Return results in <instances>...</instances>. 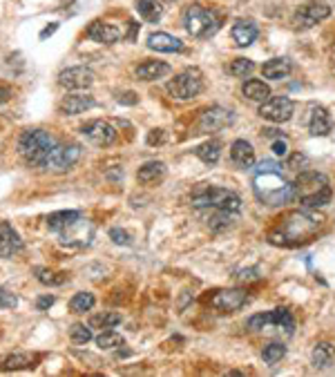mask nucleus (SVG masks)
I'll return each instance as SVG.
<instances>
[{
    "label": "nucleus",
    "mask_w": 335,
    "mask_h": 377,
    "mask_svg": "<svg viewBox=\"0 0 335 377\" xmlns=\"http://www.w3.org/2000/svg\"><path fill=\"white\" fill-rule=\"evenodd\" d=\"M324 226V217L318 212H313L309 208L304 210H295L288 212L286 217L277 223V226L270 230L268 241L273 246H282V248H297L304 246L318 235Z\"/></svg>",
    "instance_id": "nucleus-1"
},
{
    "label": "nucleus",
    "mask_w": 335,
    "mask_h": 377,
    "mask_svg": "<svg viewBox=\"0 0 335 377\" xmlns=\"http://www.w3.org/2000/svg\"><path fill=\"white\" fill-rule=\"evenodd\" d=\"M331 181L322 172H302L293 183V199H297L309 210L324 208L331 201Z\"/></svg>",
    "instance_id": "nucleus-2"
},
{
    "label": "nucleus",
    "mask_w": 335,
    "mask_h": 377,
    "mask_svg": "<svg viewBox=\"0 0 335 377\" xmlns=\"http://www.w3.org/2000/svg\"><path fill=\"white\" fill-rule=\"evenodd\" d=\"M252 190L268 208H279L293 199V183H288L282 172H257L252 179Z\"/></svg>",
    "instance_id": "nucleus-3"
},
{
    "label": "nucleus",
    "mask_w": 335,
    "mask_h": 377,
    "mask_svg": "<svg viewBox=\"0 0 335 377\" xmlns=\"http://www.w3.org/2000/svg\"><path fill=\"white\" fill-rule=\"evenodd\" d=\"M193 208L237 214L241 210V199H239L237 192L226 190V187L206 185V187H199V190L193 194Z\"/></svg>",
    "instance_id": "nucleus-4"
},
{
    "label": "nucleus",
    "mask_w": 335,
    "mask_h": 377,
    "mask_svg": "<svg viewBox=\"0 0 335 377\" xmlns=\"http://www.w3.org/2000/svg\"><path fill=\"white\" fill-rule=\"evenodd\" d=\"M56 146V139L45 130H27L18 139V152L30 165H45L50 152Z\"/></svg>",
    "instance_id": "nucleus-5"
},
{
    "label": "nucleus",
    "mask_w": 335,
    "mask_h": 377,
    "mask_svg": "<svg viewBox=\"0 0 335 377\" xmlns=\"http://www.w3.org/2000/svg\"><path fill=\"white\" fill-rule=\"evenodd\" d=\"M219 14L204 5H190L184 12V27L193 38H208L219 30Z\"/></svg>",
    "instance_id": "nucleus-6"
},
{
    "label": "nucleus",
    "mask_w": 335,
    "mask_h": 377,
    "mask_svg": "<svg viewBox=\"0 0 335 377\" xmlns=\"http://www.w3.org/2000/svg\"><path fill=\"white\" fill-rule=\"evenodd\" d=\"M202 89H204V76L195 67L184 69L168 83V94L177 98V101H190L197 94H202Z\"/></svg>",
    "instance_id": "nucleus-7"
},
{
    "label": "nucleus",
    "mask_w": 335,
    "mask_h": 377,
    "mask_svg": "<svg viewBox=\"0 0 335 377\" xmlns=\"http://www.w3.org/2000/svg\"><path fill=\"white\" fill-rule=\"evenodd\" d=\"M92 239H94V226L83 217V214H80L76 221H72L67 228H63L58 232L61 246H67V248H74V250L87 248L89 244H92Z\"/></svg>",
    "instance_id": "nucleus-8"
},
{
    "label": "nucleus",
    "mask_w": 335,
    "mask_h": 377,
    "mask_svg": "<svg viewBox=\"0 0 335 377\" xmlns=\"http://www.w3.org/2000/svg\"><path fill=\"white\" fill-rule=\"evenodd\" d=\"M248 328L255 330V333L264 328H277V330H284L286 335H291L295 328V319L286 308H275L270 312H261V315H252L248 319Z\"/></svg>",
    "instance_id": "nucleus-9"
},
{
    "label": "nucleus",
    "mask_w": 335,
    "mask_h": 377,
    "mask_svg": "<svg viewBox=\"0 0 335 377\" xmlns=\"http://www.w3.org/2000/svg\"><path fill=\"white\" fill-rule=\"evenodd\" d=\"M78 159H80L78 143H56L43 168L52 170V172H67V170L78 163Z\"/></svg>",
    "instance_id": "nucleus-10"
},
{
    "label": "nucleus",
    "mask_w": 335,
    "mask_h": 377,
    "mask_svg": "<svg viewBox=\"0 0 335 377\" xmlns=\"http://www.w3.org/2000/svg\"><path fill=\"white\" fill-rule=\"evenodd\" d=\"M295 105L288 96H268L264 103L259 105V116L270 123H284L293 116Z\"/></svg>",
    "instance_id": "nucleus-11"
},
{
    "label": "nucleus",
    "mask_w": 335,
    "mask_h": 377,
    "mask_svg": "<svg viewBox=\"0 0 335 377\" xmlns=\"http://www.w3.org/2000/svg\"><path fill=\"white\" fill-rule=\"evenodd\" d=\"M80 134L92 143V146L96 148H107V146H112V143L116 141V130H114V125L112 123H107V121H101V119H94V121H87L83 128H80Z\"/></svg>",
    "instance_id": "nucleus-12"
},
{
    "label": "nucleus",
    "mask_w": 335,
    "mask_h": 377,
    "mask_svg": "<svg viewBox=\"0 0 335 377\" xmlns=\"http://www.w3.org/2000/svg\"><path fill=\"white\" fill-rule=\"evenodd\" d=\"M248 301V293L241 288H230V290H219L210 297V306L221 312V315H230V312H237L246 306Z\"/></svg>",
    "instance_id": "nucleus-13"
},
{
    "label": "nucleus",
    "mask_w": 335,
    "mask_h": 377,
    "mask_svg": "<svg viewBox=\"0 0 335 377\" xmlns=\"http://www.w3.org/2000/svg\"><path fill=\"white\" fill-rule=\"evenodd\" d=\"M235 121V114L233 110H226L221 105H213L208 107V110L199 116V130L202 132H219L224 128H228V125Z\"/></svg>",
    "instance_id": "nucleus-14"
},
{
    "label": "nucleus",
    "mask_w": 335,
    "mask_h": 377,
    "mask_svg": "<svg viewBox=\"0 0 335 377\" xmlns=\"http://www.w3.org/2000/svg\"><path fill=\"white\" fill-rule=\"evenodd\" d=\"M329 16H331V7L327 3H306L295 12V23L297 27L309 30V27H315L318 23L327 21Z\"/></svg>",
    "instance_id": "nucleus-15"
},
{
    "label": "nucleus",
    "mask_w": 335,
    "mask_h": 377,
    "mask_svg": "<svg viewBox=\"0 0 335 377\" xmlns=\"http://www.w3.org/2000/svg\"><path fill=\"white\" fill-rule=\"evenodd\" d=\"M94 83V71L89 67H67L58 74V85L65 89H85Z\"/></svg>",
    "instance_id": "nucleus-16"
},
{
    "label": "nucleus",
    "mask_w": 335,
    "mask_h": 377,
    "mask_svg": "<svg viewBox=\"0 0 335 377\" xmlns=\"http://www.w3.org/2000/svg\"><path fill=\"white\" fill-rule=\"evenodd\" d=\"M23 239L14 230V226L9 221H0V257L3 259H14L16 255L23 253Z\"/></svg>",
    "instance_id": "nucleus-17"
},
{
    "label": "nucleus",
    "mask_w": 335,
    "mask_h": 377,
    "mask_svg": "<svg viewBox=\"0 0 335 377\" xmlns=\"http://www.w3.org/2000/svg\"><path fill=\"white\" fill-rule=\"evenodd\" d=\"M306 128H309L313 137H327L333 130V121L322 105H313L309 107V116H306Z\"/></svg>",
    "instance_id": "nucleus-18"
},
{
    "label": "nucleus",
    "mask_w": 335,
    "mask_h": 377,
    "mask_svg": "<svg viewBox=\"0 0 335 377\" xmlns=\"http://www.w3.org/2000/svg\"><path fill=\"white\" fill-rule=\"evenodd\" d=\"M94 105H96V101L92 94H67V96H63V101L58 103V112L65 116H76V114L92 110Z\"/></svg>",
    "instance_id": "nucleus-19"
},
{
    "label": "nucleus",
    "mask_w": 335,
    "mask_h": 377,
    "mask_svg": "<svg viewBox=\"0 0 335 377\" xmlns=\"http://www.w3.org/2000/svg\"><path fill=\"white\" fill-rule=\"evenodd\" d=\"M87 38L101 45H114L119 38H123V34L119 27H114L110 23L103 21H94L92 25L87 27Z\"/></svg>",
    "instance_id": "nucleus-20"
},
{
    "label": "nucleus",
    "mask_w": 335,
    "mask_h": 377,
    "mask_svg": "<svg viewBox=\"0 0 335 377\" xmlns=\"http://www.w3.org/2000/svg\"><path fill=\"white\" fill-rule=\"evenodd\" d=\"M233 41L237 47H248V45L255 43V38L259 36L257 25L252 21H237L233 25Z\"/></svg>",
    "instance_id": "nucleus-21"
},
{
    "label": "nucleus",
    "mask_w": 335,
    "mask_h": 377,
    "mask_svg": "<svg viewBox=\"0 0 335 377\" xmlns=\"http://www.w3.org/2000/svg\"><path fill=\"white\" fill-rule=\"evenodd\" d=\"M148 47L155 49V52H164V54H175L184 49V43L175 36H170L166 32H155L148 36Z\"/></svg>",
    "instance_id": "nucleus-22"
},
{
    "label": "nucleus",
    "mask_w": 335,
    "mask_h": 377,
    "mask_svg": "<svg viewBox=\"0 0 335 377\" xmlns=\"http://www.w3.org/2000/svg\"><path fill=\"white\" fill-rule=\"evenodd\" d=\"M230 159L237 163L239 168H252L255 165V150L248 141H235L230 146Z\"/></svg>",
    "instance_id": "nucleus-23"
},
{
    "label": "nucleus",
    "mask_w": 335,
    "mask_h": 377,
    "mask_svg": "<svg viewBox=\"0 0 335 377\" xmlns=\"http://www.w3.org/2000/svg\"><path fill=\"white\" fill-rule=\"evenodd\" d=\"M291 69H293V62L288 58H270L261 65V74L270 80H282L291 74Z\"/></svg>",
    "instance_id": "nucleus-24"
},
{
    "label": "nucleus",
    "mask_w": 335,
    "mask_h": 377,
    "mask_svg": "<svg viewBox=\"0 0 335 377\" xmlns=\"http://www.w3.org/2000/svg\"><path fill=\"white\" fill-rule=\"evenodd\" d=\"M166 74H170V65L164 60H143L137 67V76L141 80H157L164 78Z\"/></svg>",
    "instance_id": "nucleus-25"
},
{
    "label": "nucleus",
    "mask_w": 335,
    "mask_h": 377,
    "mask_svg": "<svg viewBox=\"0 0 335 377\" xmlns=\"http://www.w3.org/2000/svg\"><path fill=\"white\" fill-rule=\"evenodd\" d=\"M164 176H166V165L161 163V161H148V163H143L139 168V172H137V179L146 185L157 183Z\"/></svg>",
    "instance_id": "nucleus-26"
},
{
    "label": "nucleus",
    "mask_w": 335,
    "mask_h": 377,
    "mask_svg": "<svg viewBox=\"0 0 335 377\" xmlns=\"http://www.w3.org/2000/svg\"><path fill=\"white\" fill-rule=\"evenodd\" d=\"M241 92L246 98H250V101H257V103H264L266 98L270 96V87L264 83V80H257V78H250L244 83Z\"/></svg>",
    "instance_id": "nucleus-27"
},
{
    "label": "nucleus",
    "mask_w": 335,
    "mask_h": 377,
    "mask_svg": "<svg viewBox=\"0 0 335 377\" xmlns=\"http://www.w3.org/2000/svg\"><path fill=\"white\" fill-rule=\"evenodd\" d=\"M78 217H80L78 210H58V212H52L50 217H47V228L58 235L63 228H67L69 223L76 221Z\"/></svg>",
    "instance_id": "nucleus-28"
},
{
    "label": "nucleus",
    "mask_w": 335,
    "mask_h": 377,
    "mask_svg": "<svg viewBox=\"0 0 335 377\" xmlns=\"http://www.w3.org/2000/svg\"><path fill=\"white\" fill-rule=\"evenodd\" d=\"M335 360V348L329 342H322V344H315L313 353H311V362L315 369H327L331 366Z\"/></svg>",
    "instance_id": "nucleus-29"
},
{
    "label": "nucleus",
    "mask_w": 335,
    "mask_h": 377,
    "mask_svg": "<svg viewBox=\"0 0 335 377\" xmlns=\"http://www.w3.org/2000/svg\"><path fill=\"white\" fill-rule=\"evenodd\" d=\"M137 12L143 21L159 23L161 16H164V7H161L159 0H137Z\"/></svg>",
    "instance_id": "nucleus-30"
},
{
    "label": "nucleus",
    "mask_w": 335,
    "mask_h": 377,
    "mask_svg": "<svg viewBox=\"0 0 335 377\" xmlns=\"http://www.w3.org/2000/svg\"><path fill=\"white\" fill-rule=\"evenodd\" d=\"M39 360L36 355L32 353H16V355H9L3 360V371H21V369H32L36 366L34 362Z\"/></svg>",
    "instance_id": "nucleus-31"
},
{
    "label": "nucleus",
    "mask_w": 335,
    "mask_h": 377,
    "mask_svg": "<svg viewBox=\"0 0 335 377\" xmlns=\"http://www.w3.org/2000/svg\"><path fill=\"white\" fill-rule=\"evenodd\" d=\"M195 155L202 159L204 163L215 165L217 161H219V157H221V146L217 141H208V143H202V146L195 150Z\"/></svg>",
    "instance_id": "nucleus-32"
},
{
    "label": "nucleus",
    "mask_w": 335,
    "mask_h": 377,
    "mask_svg": "<svg viewBox=\"0 0 335 377\" xmlns=\"http://www.w3.org/2000/svg\"><path fill=\"white\" fill-rule=\"evenodd\" d=\"M34 277L43 286H61V284L67 282L65 273H54V271H50V268H45V266H36L34 268Z\"/></svg>",
    "instance_id": "nucleus-33"
},
{
    "label": "nucleus",
    "mask_w": 335,
    "mask_h": 377,
    "mask_svg": "<svg viewBox=\"0 0 335 377\" xmlns=\"http://www.w3.org/2000/svg\"><path fill=\"white\" fill-rule=\"evenodd\" d=\"M94 295L92 293H76L74 297L69 299V310L72 312H87L94 308Z\"/></svg>",
    "instance_id": "nucleus-34"
},
{
    "label": "nucleus",
    "mask_w": 335,
    "mask_h": 377,
    "mask_svg": "<svg viewBox=\"0 0 335 377\" xmlns=\"http://www.w3.org/2000/svg\"><path fill=\"white\" fill-rule=\"evenodd\" d=\"M252 69H255V62H252L250 58H235L228 65V74L235 78H246Z\"/></svg>",
    "instance_id": "nucleus-35"
},
{
    "label": "nucleus",
    "mask_w": 335,
    "mask_h": 377,
    "mask_svg": "<svg viewBox=\"0 0 335 377\" xmlns=\"http://www.w3.org/2000/svg\"><path fill=\"white\" fill-rule=\"evenodd\" d=\"M121 324V315L119 312H101V315H94L89 319V326L92 328H114Z\"/></svg>",
    "instance_id": "nucleus-36"
},
{
    "label": "nucleus",
    "mask_w": 335,
    "mask_h": 377,
    "mask_svg": "<svg viewBox=\"0 0 335 377\" xmlns=\"http://www.w3.org/2000/svg\"><path fill=\"white\" fill-rule=\"evenodd\" d=\"M96 346L107 351V348H116V346H123V337L114 330H103L101 335L96 337Z\"/></svg>",
    "instance_id": "nucleus-37"
},
{
    "label": "nucleus",
    "mask_w": 335,
    "mask_h": 377,
    "mask_svg": "<svg viewBox=\"0 0 335 377\" xmlns=\"http://www.w3.org/2000/svg\"><path fill=\"white\" fill-rule=\"evenodd\" d=\"M69 339L78 346L87 344L92 339V326H85V324H74L69 330Z\"/></svg>",
    "instance_id": "nucleus-38"
},
{
    "label": "nucleus",
    "mask_w": 335,
    "mask_h": 377,
    "mask_svg": "<svg viewBox=\"0 0 335 377\" xmlns=\"http://www.w3.org/2000/svg\"><path fill=\"white\" fill-rule=\"evenodd\" d=\"M284 355H286V346L284 344H277V342L264 346V351H261V357H264L266 364H277Z\"/></svg>",
    "instance_id": "nucleus-39"
},
{
    "label": "nucleus",
    "mask_w": 335,
    "mask_h": 377,
    "mask_svg": "<svg viewBox=\"0 0 335 377\" xmlns=\"http://www.w3.org/2000/svg\"><path fill=\"white\" fill-rule=\"evenodd\" d=\"M110 239L114 241V244H119V246H130L132 244V237L125 230H121V228H112L110 230Z\"/></svg>",
    "instance_id": "nucleus-40"
},
{
    "label": "nucleus",
    "mask_w": 335,
    "mask_h": 377,
    "mask_svg": "<svg viewBox=\"0 0 335 377\" xmlns=\"http://www.w3.org/2000/svg\"><path fill=\"white\" fill-rule=\"evenodd\" d=\"M16 306H18L16 295L5 290V288H0V308H16Z\"/></svg>",
    "instance_id": "nucleus-41"
},
{
    "label": "nucleus",
    "mask_w": 335,
    "mask_h": 377,
    "mask_svg": "<svg viewBox=\"0 0 335 377\" xmlns=\"http://www.w3.org/2000/svg\"><path fill=\"white\" fill-rule=\"evenodd\" d=\"M270 148H273V152H275L277 157H286V155H288V146H286V139H284V137L275 139V141H273V146H270Z\"/></svg>",
    "instance_id": "nucleus-42"
},
{
    "label": "nucleus",
    "mask_w": 335,
    "mask_h": 377,
    "mask_svg": "<svg viewBox=\"0 0 335 377\" xmlns=\"http://www.w3.org/2000/svg\"><path fill=\"white\" fill-rule=\"evenodd\" d=\"M116 101L123 103V105H137L139 103V96L134 92H121L119 96H116Z\"/></svg>",
    "instance_id": "nucleus-43"
},
{
    "label": "nucleus",
    "mask_w": 335,
    "mask_h": 377,
    "mask_svg": "<svg viewBox=\"0 0 335 377\" xmlns=\"http://www.w3.org/2000/svg\"><path fill=\"white\" fill-rule=\"evenodd\" d=\"M50 306H54V295H43L36 299V310H47Z\"/></svg>",
    "instance_id": "nucleus-44"
},
{
    "label": "nucleus",
    "mask_w": 335,
    "mask_h": 377,
    "mask_svg": "<svg viewBox=\"0 0 335 377\" xmlns=\"http://www.w3.org/2000/svg\"><path fill=\"white\" fill-rule=\"evenodd\" d=\"M164 141H166L164 130H152V132L148 134V143H150V146H157V143L161 146V143H164Z\"/></svg>",
    "instance_id": "nucleus-45"
},
{
    "label": "nucleus",
    "mask_w": 335,
    "mask_h": 377,
    "mask_svg": "<svg viewBox=\"0 0 335 377\" xmlns=\"http://www.w3.org/2000/svg\"><path fill=\"white\" fill-rule=\"evenodd\" d=\"M279 163H275V161H261L259 163V172H279Z\"/></svg>",
    "instance_id": "nucleus-46"
},
{
    "label": "nucleus",
    "mask_w": 335,
    "mask_h": 377,
    "mask_svg": "<svg viewBox=\"0 0 335 377\" xmlns=\"http://www.w3.org/2000/svg\"><path fill=\"white\" fill-rule=\"evenodd\" d=\"M297 165H306V157H304V155H293L291 159H288L286 168H291V170H297Z\"/></svg>",
    "instance_id": "nucleus-47"
},
{
    "label": "nucleus",
    "mask_w": 335,
    "mask_h": 377,
    "mask_svg": "<svg viewBox=\"0 0 335 377\" xmlns=\"http://www.w3.org/2000/svg\"><path fill=\"white\" fill-rule=\"evenodd\" d=\"M9 98H12V89L0 85V105H5V103L9 101Z\"/></svg>",
    "instance_id": "nucleus-48"
},
{
    "label": "nucleus",
    "mask_w": 335,
    "mask_h": 377,
    "mask_svg": "<svg viewBox=\"0 0 335 377\" xmlns=\"http://www.w3.org/2000/svg\"><path fill=\"white\" fill-rule=\"evenodd\" d=\"M56 30H58V23H52L50 27H45V30L41 32V38H47V36H52Z\"/></svg>",
    "instance_id": "nucleus-49"
},
{
    "label": "nucleus",
    "mask_w": 335,
    "mask_h": 377,
    "mask_svg": "<svg viewBox=\"0 0 335 377\" xmlns=\"http://www.w3.org/2000/svg\"><path fill=\"white\" fill-rule=\"evenodd\" d=\"M237 279H239V282H250V279H257V275H255V271H248V273L237 275Z\"/></svg>",
    "instance_id": "nucleus-50"
},
{
    "label": "nucleus",
    "mask_w": 335,
    "mask_h": 377,
    "mask_svg": "<svg viewBox=\"0 0 335 377\" xmlns=\"http://www.w3.org/2000/svg\"><path fill=\"white\" fill-rule=\"evenodd\" d=\"M333 65H335V49H333Z\"/></svg>",
    "instance_id": "nucleus-51"
}]
</instances>
